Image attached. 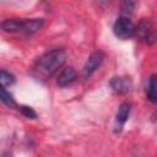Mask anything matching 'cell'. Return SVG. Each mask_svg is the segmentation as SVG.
Segmentation results:
<instances>
[{
	"instance_id": "cell-1",
	"label": "cell",
	"mask_w": 157,
	"mask_h": 157,
	"mask_svg": "<svg viewBox=\"0 0 157 157\" xmlns=\"http://www.w3.org/2000/svg\"><path fill=\"white\" fill-rule=\"evenodd\" d=\"M66 52L64 49H53L44 53L34 64L36 72L43 77L48 78L53 76L65 63Z\"/></svg>"
},
{
	"instance_id": "cell-2",
	"label": "cell",
	"mask_w": 157,
	"mask_h": 157,
	"mask_svg": "<svg viewBox=\"0 0 157 157\" xmlns=\"http://www.w3.org/2000/svg\"><path fill=\"white\" fill-rule=\"evenodd\" d=\"M114 34L120 39H128L135 36V25L131 22L130 17L120 16L113 26Z\"/></svg>"
},
{
	"instance_id": "cell-3",
	"label": "cell",
	"mask_w": 157,
	"mask_h": 157,
	"mask_svg": "<svg viewBox=\"0 0 157 157\" xmlns=\"http://www.w3.org/2000/svg\"><path fill=\"white\" fill-rule=\"evenodd\" d=\"M139 37L144 43L151 45L155 42V29L150 18H142L137 26H135V36Z\"/></svg>"
},
{
	"instance_id": "cell-4",
	"label": "cell",
	"mask_w": 157,
	"mask_h": 157,
	"mask_svg": "<svg viewBox=\"0 0 157 157\" xmlns=\"http://www.w3.org/2000/svg\"><path fill=\"white\" fill-rule=\"evenodd\" d=\"M103 59H104L103 52H101V50L93 52V53L88 56V59L86 60V63H85V65H83V69H82L83 77H85V78H88V77L101 66V64L103 63Z\"/></svg>"
},
{
	"instance_id": "cell-5",
	"label": "cell",
	"mask_w": 157,
	"mask_h": 157,
	"mask_svg": "<svg viewBox=\"0 0 157 157\" xmlns=\"http://www.w3.org/2000/svg\"><path fill=\"white\" fill-rule=\"evenodd\" d=\"M43 18H18V29L17 33L22 34H33L43 27Z\"/></svg>"
},
{
	"instance_id": "cell-6",
	"label": "cell",
	"mask_w": 157,
	"mask_h": 157,
	"mask_svg": "<svg viewBox=\"0 0 157 157\" xmlns=\"http://www.w3.org/2000/svg\"><path fill=\"white\" fill-rule=\"evenodd\" d=\"M112 90L118 94L128 93L131 88V80L125 76H115L109 82Z\"/></svg>"
},
{
	"instance_id": "cell-7",
	"label": "cell",
	"mask_w": 157,
	"mask_h": 157,
	"mask_svg": "<svg viewBox=\"0 0 157 157\" xmlns=\"http://www.w3.org/2000/svg\"><path fill=\"white\" fill-rule=\"evenodd\" d=\"M130 110H131V104L128 102H124L119 105L117 115H115V125H117L118 131H120L121 128L124 126V124L126 123V120L130 115Z\"/></svg>"
},
{
	"instance_id": "cell-8",
	"label": "cell",
	"mask_w": 157,
	"mask_h": 157,
	"mask_svg": "<svg viewBox=\"0 0 157 157\" xmlns=\"http://www.w3.org/2000/svg\"><path fill=\"white\" fill-rule=\"evenodd\" d=\"M77 76V72L76 70L72 67V66H67L65 69L61 70V72L58 75V78H56V83L60 86V87H65L67 85H70L71 82L75 81Z\"/></svg>"
},
{
	"instance_id": "cell-9",
	"label": "cell",
	"mask_w": 157,
	"mask_h": 157,
	"mask_svg": "<svg viewBox=\"0 0 157 157\" xmlns=\"http://www.w3.org/2000/svg\"><path fill=\"white\" fill-rule=\"evenodd\" d=\"M145 93L146 97L150 102L156 103L157 102V94H156V75H151L148 81L146 82V87H145Z\"/></svg>"
},
{
	"instance_id": "cell-10",
	"label": "cell",
	"mask_w": 157,
	"mask_h": 157,
	"mask_svg": "<svg viewBox=\"0 0 157 157\" xmlns=\"http://www.w3.org/2000/svg\"><path fill=\"white\" fill-rule=\"evenodd\" d=\"M136 6H137V0H121V5H120L121 16L130 17L134 13Z\"/></svg>"
},
{
	"instance_id": "cell-11",
	"label": "cell",
	"mask_w": 157,
	"mask_h": 157,
	"mask_svg": "<svg viewBox=\"0 0 157 157\" xmlns=\"http://www.w3.org/2000/svg\"><path fill=\"white\" fill-rule=\"evenodd\" d=\"M0 101H1L4 104H6L7 107H10V108L17 107V104H16L15 98L12 97V94H10V93L6 91V88H5V87H1V86H0Z\"/></svg>"
},
{
	"instance_id": "cell-12",
	"label": "cell",
	"mask_w": 157,
	"mask_h": 157,
	"mask_svg": "<svg viewBox=\"0 0 157 157\" xmlns=\"http://www.w3.org/2000/svg\"><path fill=\"white\" fill-rule=\"evenodd\" d=\"M15 82V77L11 72L6 70H0V86L1 87H9Z\"/></svg>"
},
{
	"instance_id": "cell-13",
	"label": "cell",
	"mask_w": 157,
	"mask_h": 157,
	"mask_svg": "<svg viewBox=\"0 0 157 157\" xmlns=\"http://www.w3.org/2000/svg\"><path fill=\"white\" fill-rule=\"evenodd\" d=\"M18 108H20V110L22 112V114H23L26 118H31V119H36V118H37V113H36L31 107H27V105H20Z\"/></svg>"
},
{
	"instance_id": "cell-14",
	"label": "cell",
	"mask_w": 157,
	"mask_h": 157,
	"mask_svg": "<svg viewBox=\"0 0 157 157\" xmlns=\"http://www.w3.org/2000/svg\"><path fill=\"white\" fill-rule=\"evenodd\" d=\"M109 1H110V0H96V2H97L98 5H101V6H103V5H107Z\"/></svg>"
}]
</instances>
